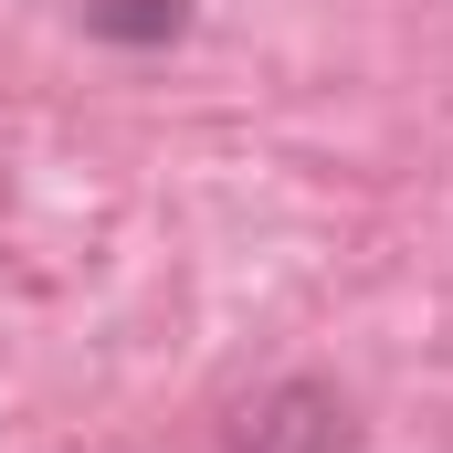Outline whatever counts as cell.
Masks as SVG:
<instances>
[{
    "label": "cell",
    "instance_id": "cell-1",
    "mask_svg": "<svg viewBox=\"0 0 453 453\" xmlns=\"http://www.w3.org/2000/svg\"><path fill=\"white\" fill-rule=\"evenodd\" d=\"M242 453H348V411L327 390H274L264 422L242 433Z\"/></svg>",
    "mask_w": 453,
    "mask_h": 453
}]
</instances>
